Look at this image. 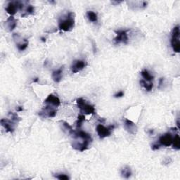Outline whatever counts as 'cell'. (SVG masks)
Returning <instances> with one entry per match:
<instances>
[{"instance_id":"cell-1","label":"cell","mask_w":180,"mask_h":180,"mask_svg":"<svg viewBox=\"0 0 180 180\" xmlns=\"http://www.w3.org/2000/svg\"><path fill=\"white\" fill-rule=\"evenodd\" d=\"M75 26V14L69 12L66 16V18H62L59 21V27L61 31L68 32L71 31Z\"/></svg>"},{"instance_id":"cell-2","label":"cell","mask_w":180,"mask_h":180,"mask_svg":"<svg viewBox=\"0 0 180 180\" xmlns=\"http://www.w3.org/2000/svg\"><path fill=\"white\" fill-rule=\"evenodd\" d=\"M179 26L177 25L172 31V36H171V46L172 50L175 53L180 52V42H179Z\"/></svg>"},{"instance_id":"cell-3","label":"cell","mask_w":180,"mask_h":180,"mask_svg":"<svg viewBox=\"0 0 180 180\" xmlns=\"http://www.w3.org/2000/svg\"><path fill=\"white\" fill-rule=\"evenodd\" d=\"M78 107L80 109V111L82 113L87 115H94L95 114V108L94 106L87 104L84 98H79L76 101Z\"/></svg>"},{"instance_id":"cell-4","label":"cell","mask_w":180,"mask_h":180,"mask_svg":"<svg viewBox=\"0 0 180 180\" xmlns=\"http://www.w3.org/2000/svg\"><path fill=\"white\" fill-rule=\"evenodd\" d=\"M129 30H119V31H115L117 34V36L114 38L113 42L115 44H118L120 43L127 44L128 43V36L127 32Z\"/></svg>"},{"instance_id":"cell-5","label":"cell","mask_w":180,"mask_h":180,"mask_svg":"<svg viewBox=\"0 0 180 180\" xmlns=\"http://www.w3.org/2000/svg\"><path fill=\"white\" fill-rule=\"evenodd\" d=\"M23 8V4L21 2H11L6 7V11L11 16H13L16 14L17 11L22 9Z\"/></svg>"},{"instance_id":"cell-6","label":"cell","mask_w":180,"mask_h":180,"mask_svg":"<svg viewBox=\"0 0 180 180\" xmlns=\"http://www.w3.org/2000/svg\"><path fill=\"white\" fill-rule=\"evenodd\" d=\"M114 125H111L108 127H106L104 125L99 124L96 126V132H97V134L100 139H104L110 136L111 134V131L114 129Z\"/></svg>"},{"instance_id":"cell-7","label":"cell","mask_w":180,"mask_h":180,"mask_svg":"<svg viewBox=\"0 0 180 180\" xmlns=\"http://www.w3.org/2000/svg\"><path fill=\"white\" fill-rule=\"evenodd\" d=\"M56 115V110L51 105L47 104L39 113V115L43 117H53Z\"/></svg>"},{"instance_id":"cell-8","label":"cell","mask_w":180,"mask_h":180,"mask_svg":"<svg viewBox=\"0 0 180 180\" xmlns=\"http://www.w3.org/2000/svg\"><path fill=\"white\" fill-rule=\"evenodd\" d=\"M87 66V63L82 60H78L75 61L71 66V71L72 73H77V72L81 71Z\"/></svg>"},{"instance_id":"cell-9","label":"cell","mask_w":180,"mask_h":180,"mask_svg":"<svg viewBox=\"0 0 180 180\" xmlns=\"http://www.w3.org/2000/svg\"><path fill=\"white\" fill-rule=\"evenodd\" d=\"M44 104L51 105V106L54 107H58L61 105V101H60L58 96H55L53 94H49L46 99L44 100Z\"/></svg>"},{"instance_id":"cell-10","label":"cell","mask_w":180,"mask_h":180,"mask_svg":"<svg viewBox=\"0 0 180 180\" xmlns=\"http://www.w3.org/2000/svg\"><path fill=\"white\" fill-rule=\"evenodd\" d=\"M173 140V137L170 133H166L162 136H160L159 138V143L160 145L164 146H170L172 145Z\"/></svg>"},{"instance_id":"cell-11","label":"cell","mask_w":180,"mask_h":180,"mask_svg":"<svg viewBox=\"0 0 180 180\" xmlns=\"http://www.w3.org/2000/svg\"><path fill=\"white\" fill-rule=\"evenodd\" d=\"M124 126H125V130L131 134H135L137 132V126L135 125L132 121L129 119H125L124 121Z\"/></svg>"},{"instance_id":"cell-12","label":"cell","mask_w":180,"mask_h":180,"mask_svg":"<svg viewBox=\"0 0 180 180\" xmlns=\"http://www.w3.org/2000/svg\"><path fill=\"white\" fill-rule=\"evenodd\" d=\"M0 123L2 127H3L4 129L6 130V132H10V133H12L14 131V125H15L14 121H10V120L2 118L1 121H0Z\"/></svg>"},{"instance_id":"cell-13","label":"cell","mask_w":180,"mask_h":180,"mask_svg":"<svg viewBox=\"0 0 180 180\" xmlns=\"http://www.w3.org/2000/svg\"><path fill=\"white\" fill-rule=\"evenodd\" d=\"M6 28L8 29V31H12L16 28L17 25V21L15 19L14 16H10L9 18L7 19L6 22Z\"/></svg>"},{"instance_id":"cell-14","label":"cell","mask_w":180,"mask_h":180,"mask_svg":"<svg viewBox=\"0 0 180 180\" xmlns=\"http://www.w3.org/2000/svg\"><path fill=\"white\" fill-rule=\"evenodd\" d=\"M62 73H63V69H62V68L54 70V71L52 72V74H51V77H52L53 80L56 83L61 82L62 79Z\"/></svg>"},{"instance_id":"cell-15","label":"cell","mask_w":180,"mask_h":180,"mask_svg":"<svg viewBox=\"0 0 180 180\" xmlns=\"http://www.w3.org/2000/svg\"><path fill=\"white\" fill-rule=\"evenodd\" d=\"M132 170L129 166H125L121 169V175L122 177L125 179H129L132 176Z\"/></svg>"},{"instance_id":"cell-16","label":"cell","mask_w":180,"mask_h":180,"mask_svg":"<svg viewBox=\"0 0 180 180\" xmlns=\"http://www.w3.org/2000/svg\"><path fill=\"white\" fill-rule=\"evenodd\" d=\"M141 76L143 78V79H144V80L147 81V82H152V80H153L154 78L153 76H152V75L150 74V72L148 71L147 70H142V71L141 72Z\"/></svg>"},{"instance_id":"cell-17","label":"cell","mask_w":180,"mask_h":180,"mask_svg":"<svg viewBox=\"0 0 180 180\" xmlns=\"http://www.w3.org/2000/svg\"><path fill=\"white\" fill-rule=\"evenodd\" d=\"M140 82L141 86H142L143 88H144L148 92L151 91L152 89H153V82H147V81H146L144 80H140V82Z\"/></svg>"},{"instance_id":"cell-18","label":"cell","mask_w":180,"mask_h":180,"mask_svg":"<svg viewBox=\"0 0 180 180\" xmlns=\"http://www.w3.org/2000/svg\"><path fill=\"white\" fill-rule=\"evenodd\" d=\"M172 144L173 146V149L177 150V151L180 149V138L178 134H176L173 137Z\"/></svg>"},{"instance_id":"cell-19","label":"cell","mask_w":180,"mask_h":180,"mask_svg":"<svg viewBox=\"0 0 180 180\" xmlns=\"http://www.w3.org/2000/svg\"><path fill=\"white\" fill-rule=\"evenodd\" d=\"M87 18H88L89 20L91 21V22H93V23L97 22V21H98L97 14H96V13H94V11H89L87 13Z\"/></svg>"},{"instance_id":"cell-20","label":"cell","mask_w":180,"mask_h":180,"mask_svg":"<svg viewBox=\"0 0 180 180\" xmlns=\"http://www.w3.org/2000/svg\"><path fill=\"white\" fill-rule=\"evenodd\" d=\"M62 125H63V127L64 129H65L66 131H67V132L70 135H72V134L74 133V130L73 129H72V127L70 126L69 124H68V123H66V122L65 121H62Z\"/></svg>"},{"instance_id":"cell-21","label":"cell","mask_w":180,"mask_h":180,"mask_svg":"<svg viewBox=\"0 0 180 180\" xmlns=\"http://www.w3.org/2000/svg\"><path fill=\"white\" fill-rule=\"evenodd\" d=\"M85 121V116L84 115H79L78 116V120L76 121V127L77 129H80L82 126L83 122Z\"/></svg>"},{"instance_id":"cell-22","label":"cell","mask_w":180,"mask_h":180,"mask_svg":"<svg viewBox=\"0 0 180 180\" xmlns=\"http://www.w3.org/2000/svg\"><path fill=\"white\" fill-rule=\"evenodd\" d=\"M34 12H35V7L32 5H29V6H27L26 10H25V13L23 15H22V16L32 15L34 14Z\"/></svg>"},{"instance_id":"cell-23","label":"cell","mask_w":180,"mask_h":180,"mask_svg":"<svg viewBox=\"0 0 180 180\" xmlns=\"http://www.w3.org/2000/svg\"><path fill=\"white\" fill-rule=\"evenodd\" d=\"M28 41H25L24 43H21V44H17V48L19 51H24L25 49H27V46H28Z\"/></svg>"},{"instance_id":"cell-24","label":"cell","mask_w":180,"mask_h":180,"mask_svg":"<svg viewBox=\"0 0 180 180\" xmlns=\"http://www.w3.org/2000/svg\"><path fill=\"white\" fill-rule=\"evenodd\" d=\"M56 177L60 180H68L70 179L69 177H68L67 175H64V174H59L56 176Z\"/></svg>"},{"instance_id":"cell-25","label":"cell","mask_w":180,"mask_h":180,"mask_svg":"<svg viewBox=\"0 0 180 180\" xmlns=\"http://www.w3.org/2000/svg\"><path fill=\"white\" fill-rule=\"evenodd\" d=\"M123 96H124V92L123 91H120L114 95V96L115 98H121V97H123Z\"/></svg>"},{"instance_id":"cell-26","label":"cell","mask_w":180,"mask_h":180,"mask_svg":"<svg viewBox=\"0 0 180 180\" xmlns=\"http://www.w3.org/2000/svg\"><path fill=\"white\" fill-rule=\"evenodd\" d=\"M152 150L153 151H156V150H158L160 149V144H158V143H154V144L152 145Z\"/></svg>"},{"instance_id":"cell-27","label":"cell","mask_w":180,"mask_h":180,"mask_svg":"<svg viewBox=\"0 0 180 180\" xmlns=\"http://www.w3.org/2000/svg\"><path fill=\"white\" fill-rule=\"evenodd\" d=\"M16 110L18 111H23V107H21V106H18V108H16Z\"/></svg>"},{"instance_id":"cell-28","label":"cell","mask_w":180,"mask_h":180,"mask_svg":"<svg viewBox=\"0 0 180 180\" xmlns=\"http://www.w3.org/2000/svg\"><path fill=\"white\" fill-rule=\"evenodd\" d=\"M121 2H112L111 3L113 4H121Z\"/></svg>"},{"instance_id":"cell-29","label":"cell","mask_w":180,"mask_h":180,"mask_svg":"<svg viewBox=\"0 0 180 180\" xmlns=\"http://www.w3.org/2000/svg\"><path fill=\"white\" fill-rule=\"evenodd\" d=\"M38 81V78H35V80H33V82H37Z\"/></svg>"}]
</instances>
